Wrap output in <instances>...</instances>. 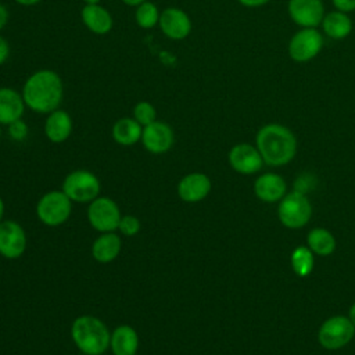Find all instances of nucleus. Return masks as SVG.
<instances>
[{"instance_id": "obj_15", "label": "nucleus", "mask_w": 355, "mask_h": 355, "mask_svg": "<svg viewBox=\"0 0 355 355\" xmlns=\"http://www.w3.org/2000/svg\"><path fill=\"white\" fill-rule=\"evenodd\" d=\"M211 179L202 172H191L184 175L176 187L178 196L182 201L194 204L202 201L211 191Z\"/></svg>"}, {"instance_id": "obj_39", "label": "nucleus", "mask_w": 355, "mask_h": 355, "mask_svg": "<svg viewBox=\"0 0 355 355\" xmlns=\"http://www.w3.org/2000/svg\"><path fill=\"white\" fill-rule=\"evenodd\" d=\"M1 133H3V132H1V125H0V139H1Z\"/></svg>"}, {"instance_id": "obj_16", "label": "nucleus", "mask_w": 355, "mask_h": 355, "mask_svg": "<svg viewBox=\"0 0 355 355\" xmlns=\"http://www.w3.org/2000/svg\"><path fill=\"white\" fill-rule=\"evenodd\" d=\"M72 116L65 110L57 108L47 114L44 121V135L51 143H64L72 135Z\"/></svg>"}, {"instance_id": "obj_13", "label": "nucleus", "mask_w": 355, "mask_h": 355, "mask_svg": "<svg viewBox=\"0 0 355 355\" xmlns=\"http://www.w3.org/2000/svg\"><path fill=\"white\" fill-rule=\"evenodd\" d=\"M229 165L233 171L241 175H252L258 172L265 164L257 146L250 143L234 144L227 154Z\"/></svg>"}, {"instance_id": "obj_29", "label": "nucleus", "mask_w": 355, "mask_h": 355, "mask_svg": "<svg viewBox=\"0 0 355 355\" xmlns=\"http://www.w3.org/2000/svg\"><path fill=\"white\" fill-rule=\"evenodd\" d=\"M7 132H8V136L14 140V141H22L28 137V133H29V128L26 125V122L19 118L11 123L7 125Z\"/></svg>"}, {"instance_id": "obj_19", "label": "nucleus", "mask_w": 355, "mask_h": 355, "mask_svg": "<svg viewBox=\"0 0 355 355\" xmlns=\"http://www.w3.org/2000/svg\"><path fill=\"white\" fill-rule=\"evenodd\" d=\"M139 344V334L129 324H119L111 331L110 349L112 355H136Z\"/></svg>"}, {"instance_id": "obj_26", "label": "nucleus", "mask_w": 355, "mask_h": 355, "mask_svg": "<svg viewBox=\"0 0 355 355\" xmlns=\"http://www.w3.org/2000/svg\"><path fill=\"white\" fill-rule=\"evenodd\" d=\"M159 15L161 11L158 10V7L148 0L139 4L135 10V21L141 29H151L158 25Z\"/></svg>"}, {"instance_id": "obj_23", "label": "nucleus", "mask_w": 355, "mask_h": 355, "mask_svg": "<svg viewBox=\"0 0 355 355\" xmlns=\"http://www.w3.org/2000/svg\"><path fill=\"white\" fill-rule=\"evenodd\" d=\"M141 133H143V126L132 116H123L119 118L111 129V136L115 143L129 147L135 146L141 140Z\"/></svg>"}, {"instance_id": "obj_27", "label": "nucleus", "mask_w": 355, "mask_h": 355, "mask_svg": "<svg viewBox=\"0 0 355 355\" xmlns=\"http://www.w3.org/2000/svg\"><path fill=\"white\" fill-rule=\"evenodd\" d=\"M133 118L144 128L157 121V110L151 103L146 100L139 101L133 107Z\"/></svg>"}, {"instance_id": "obj_33", "label": "nucleus", "mask_w": 355, "mask_h": 355, "mask_svg": "<svg viewBox=\"0 0 355 355\" xmlns=\"http://www.w3.org/2000/svg\"><path fill=\"white\" fill-rule=\"evenodd\" d=\"M8 22V10L4 4L0 3V31L7 25Z\"/></svg>"}, {"instance_id": "obj_21", "label": "nucleus", "mask_w": 355, "mask_h": 355, "mask_svg": "<svg viewBox=\"0 0 355 355\" xmlns=\"http://www.w3.org/2000/svg\"><path fill=\"white\" fill-rule=\"evenodd\" d=\"M121 250L122 241L115 232L100 233L92 244V257L98 263H110L118 258Z\"/></svg>"}, {"instance_id": "obj_28", "label": "nucleus", "mask_w": 355, "mask_h": 355, "mask_svg": "<svg viewBox=\"0 0 355 355\" xmlns=\"http://www.w3.org/2000/svg\"><path fill=\"white\" fill-rule=\"evenodd\" d=\"M140 226V220L135 215H122L118 225V230L121 232V234L126 237H133L139 233Z\"/></svg>"}, {"instance_id": "obj_24", "label": "nucleus", "mask_w": 355, "mask_h": 355, "mask_svg": "<svg viewBox=\"0 0 355 355\" xmlns=\"http://www.w3.org/2000/svg\"><path fill=\"white\" fill-rule=\"evenodd\" d=\"M308 248L320 257H327L336 250L334 236L324 227H315L308 233L306 237Z\"/></svg>"}, {"instance_id": "obj_25", "label": "nucleus", "mask_w": 355, "mask_h": 355, "mask_svg": "<svg viewBox=\"0 0 355 355\" xmlns=\"http://www.w3.org/2000/svg\"><path fill=\"white\" fill-rule=\"evenodd\" d=\"M290 262L297 276L306 277L313 269V252L308 248V245L295 247L290 255Z\"/></svg>"}, {"instance_id": "obj_9", "label": "nucleus", "mask_w": 355, "mask_h": 355, "mask_svg": "<svg viewBox=\"0 0 355 355\" xmlns=\"http://www.w3.org/2000/svg\"><path fill=\"white\" fill-rule=\"evenodd\" d=\"M355 336V326L345 316L337 315L324 320L318 331L319 344L330 351L347 345Z\"/></svg>"}, {"instance_id": "obj_5", "label": "nucleus", "mask_w": 355, "mask_h": 355, "mask_svg": "<svg viewBox=\"0 0 355 355\" xmlns=\"http://www.w3.org/2000/svg\"><path fill=\"white\" fill-rule=\"evenodd\" d=\"M312 215V205L302 191L286 194L277 207V216L283 226L288 229H300L305 226Z\"/></svg>"}, {"instance_id": "obj_22", "label": "nucleus", "mask_w": 355, "mask_h": 355, "mask_svg": "<svg viewBox=\"0 0 355 355\" xmlns=\"http://www.w3.org/2000/svg\"><path fill=\"white\" fill-rule=\"evenodd\" d=\"M320 26L327 37L341 40L348 37L352 32V19L347 12L334 10L324 14Z\"/></svg>"}, {"instance_id": "obj_12", "label": "nucleus", "mask_w": 355, "mask_h": 355, "mask_svg": "<svg viewBox=\"0 0 355 355\" xmlns=\"http://www.w3.org/2000/svg\"><path fill=\"white\" fill-rule=\"evenodd\" d=\"M141 144L151 154H165L175 143V133L171 125L164 121H154L143 128Z\"/></svg>"}, {"instance_id": "obj_37", "label": "nucleus", "mask_w": 355, "mask_h": 355, "mask_svg": "<svg viewBox=\"0 0 355 355\" xmlns=\"http://www.w3.org/2000/svg\"><path fill=\"white\" fill-rule=\"evenodd\" d=\"M4 212H6V205H4V201H3V198L0 197V222L3 220Z\"/></svg>"}, {"instance_id": "obj_32", "label": "nucleus", "mask_w": 355, "mask_h": 355, "mask_svg": "<svg viewBox=\"0 0 355 355\" xmlns=\"http://www.w3.org/2000/svg\"><path fill=\"white\" fill-rule=\"evenodd\" d=\"M241 6L244 7H250V8H254V7H262L265 4H268L270 0H237Z\"/></svg>"}, {"instance_id": "obj_31", "label": "nucleus", "mask_w": 355, "mask_h": 355, "mask_svg": "<svg viewBox=\"0 0 355 355\" xmlns=\"http://www.w3.org/2000/svg\"><path fill=\"white\" fill-rule=\"evenodd\" d=\"M8 55H10V46H8V42L0 35V65L7 61Z\"/></svg>"}, {"instance_id": "obj_36", "label": "nucleus", "mask_w": 355, "mask_h": 355, "mask_svg": "<svg viewBox=\"0 0 355 355\" xmlns=\"http://www.w3.org/2000/svg\"><path fill=\"white\" fill-rule=\"evenodd\" d=\"M348 319L351 320V323L355 326V302L351 305L349 312H348Z\"/></svg>"}, {"instance_id": "obj_3", "label": "nucleus", "mask_w": 355, "mask_h": 355, "mask_svg": "<svg viewBox=\"0 0 355 355\" xmlns=\"http://www.w3.org/2000/svg\"><path fill=\"white\" fill-rule=\"evenodd\" d=\"M71 337L82 354L103 355L110 348L111 333L101 319L93 315H80L72 322Z\"/></svg>"}, {"instance_id": "obj_30", "label": "nucleus", "mask_w": 355, "mask_h": 355, "mask_svg": "<svg viewBox=\"0 0 355 355\" xmlns=\"http://www.w3.org/2000/svg\"><path fill=\"white\" fill-rule=\"evenodd\" d=\"M333 6L336 10L343 11V12H352L355 11V0H331Z\"/></svg>"}, {"instance_id": "obj_35", "label": "nucleus", "mask_w": 355, "mask_h": 355, "mask_svg": "<svg viewBox=\"0 0 355 355\" xmlns=\"http://www.w3.org/2000/svg\"><path fill=\"white\" fill-rule=\"evenodd\" d=\"M123 4H126V6H130V7H137L139 4H141V3H144L146 0H121Z\"/></svg>"}, {"instance_id": "obj_38", "label": "nucleus", "mask_w": 355, "mask_h": 355, "mask_svg": "<svg viewBox=\"0 0 355 355\" xmlns=\"http://www.w3.org/2000/svg\"><path fill=\"white\" fill-rule=\"evenodd\" d=\"M85 4H100L101 0H83Z\"/></svg>"}, {"instance_id": "obj_14", "label": "nucleus", "mask_w": 355, "mask_h": 355, "mask_svg": "<svg viewBox=\"0 0 355 355\" xmlns=\"http://www.w3.org/2000/svg\"><path fill=\"white\" fill-rule=\"evenodd\" d=\"M158 26L161 32L172 40H183L191 32V19L179 7H166L161 11Z\"/></svg>"}, {"instance_id": "obj_20", "label": "nucleus", "mask_w": 355, "mask_h": 355, "mask_svg": "<svg viewBox=\"0 0 355 355\" xmlns=\"http://www.w3.org/2000/svg\"><path fill=\"white\" fill-rule=\"evenodd\" d=\"M26 105L22 94L12 87H0V125L22 118Z\"/></svg>"}, {"instance_id": "obj_8", "label": "nucleus", "mask_w": 355, "mask_h": 355, "mask_svg": "<svg viewBox=\"0 0 355 355\" xmlns=\"http://www.w3.org/2000/svg\"><path fill=\"white\" fill-rule=\"evenodd\" d=\"M121 216L122 214L118 204L110 197L98 196L89 202L87 220L90 226L100 233L118 230Z\"/></svg>"}, {"instance_id": "obj_10", "label": "nucleus", "mask_w": 355, "mask_h": 355, "mask_svg": "<svg viewBox=\"0 0 355 355\" xmlns=\"http://www.w3.org/2000/svg\"><path fill=\"white\" fill-rule=\"evenodd\" d=\"M28 239L24 227L11 219L0 222V255L6 259H17L24 255Z\"/></svg>"}, {"instance_id": "obj_34", "label": "nucleus", "mask_w": 355, "mask_h": 355, "mask_svg": "<svg viewBox=\"0 0 355 355\" xmlns=\"http://www.w3.org/2000/svg\"><path fill=\"white\" fill-rule=\"evenodd\" d=\"M17 4L19 6H25V7H31V6H36L39 4L42 0H14Z\"/></svg>"}, {"instance_id": "obj_40", "label": "nucleus", "mask_w": 355, "mask_h": 355, "mask_svg": "<svg viewBox=\"0 0 355 355\" xmlns=\"http://www.w3.org/2000/svg\"><path fill=\"white\" fill-rule=\"evenodd\" d=\"M136 355H137V354H136Z\"/></svg>"}, {"instance_id": "obj_4", "label": "nucleus", "mask_w": 355, "mask_h": 355, "mask_svg": "<svg viewBox=\"0 0 355 355\" xmlns=\"http://www.w3.org/2000/svg\"><path fill=\"white\" fill-rule=\"evenodd\" d=\"M72 214V201L62 190L44 193L36 204L37 219L49 226L57 227L65 223Z\"/></svg>"}, {"instance_id": "obj_11", "label": "nucleus", "mask_w": 355, "mask_h": 355, "mask_svg": "<svg viewBox=\"0 0 355 355\" xmlns=\"http://www.w3.org/2000/svg\"><path fill=\"white\" fill-rule=\"evenodd\" d=\"M287 12L291 21L300 28H318L324 17L322 0H288Z\"/></svg>"}, {"instance_id": "obj_17", "label": "nucleus", "mask_w": 355, "mask_h": 355, "mask_svg": "<svg viewBox=\"0 0 355 355\" xmlns=\"http://www.w3.org/2000/svg\"><path fill=\"white\" fill-rule=\"evenodd\" d=\"M80 19L94 35H107L114 25L112 15L101 4H85L80 10Z\"/></svg>"}, {"instance_id": "obj_1", "label": "nucleus", "mask_w": 355, "mask_h": 355, "mask_svg": "<svg viewBox=\"0 0 355 355\" xmlns=\"http://www.w3.org/2000/svg\"><path fill=\"white\" fill-rule=\"evenodd\" d=\"M21 94L31 111L47 115L61 105L64 97L62 79L55 71L39 69L26 78Z\"/></svg>"}, {"instance_id": "obj_6", "label": "nucleus", "mask_w": 355, "mask_h": 355, "mask_svg": "<svg viewBox=\"0 0 355 355\" xmlns=\"http://www.w3.org/2000/svg\"><path fill=\"white\" fill-rule=\"evenodd\" d=\"M61 190L72 202H90L98 197L101 184L93 172L87 169H76L64 178Z\"/></svg>"}, {"instance_id": "obj_7", "label": "nucleus", "mask_w": 355, "mask_h": 355, "mask_svg": "<svg viewBox=\"0 0 355 355\" xmlns=\"http://www.w3.org/2000/svg\"><path fill=\"white\" fill-rule=\"evenodd\" d=\"M323 49V36L318 28H300L287 44L288 57L294 62H308Z\"/></svg>"}, {"instance_id": "obj_18", "label": "nucleus", "mask_w": 355, "mask_h": 355, "mask_svg": "<svg viewBox=\"0 0 355 355\" xmlns=\"http://www.w3.org/2000/svg\"><path fill=\"white\" fill-rule=\"evenodd\" d=\"M286 182L280 175L263 173L254 183L255 196L265 202H276L286 196Z\"/></svg>"}, {"instance_id": "obj_2", "label": "nucleus", "mask_w": 355, "mask_h": 355, "mask_svg": "<svg viewBox=\"0 0 355 355\" xmlns=\"http://www.w3.org/2000/svg\"><path fill=\"white\" fill-rule=\"evenodd\" d=\"M255 146L269 166H283L297 154V137L282 123H266L257 132Z\"/></svg>"}]
</instances>
